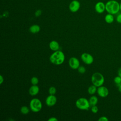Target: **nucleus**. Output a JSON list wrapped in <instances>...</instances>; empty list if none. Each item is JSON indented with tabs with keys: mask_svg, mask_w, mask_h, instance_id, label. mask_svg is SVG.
Masks as SVG:
<instances>
[{
	"mask_svg": "<svg viewBox=\"0 0 121 121\" xmlns=\"http://www.w3.org/2000/svg\"><path fill=\"white\" fill-rule=\"evenodd\" d=\"M98 121H108V119L107 117L105 116H103L100 117L98 119Z\"/></svg>",
	"mask_w": 121,
	"mask_h": 121,
	"instance_id": "b1692460",
	"label": "nucleus"
},
{
	"mask_svg": "<svg viewBox=\"0 0 121 121\" xmlns=\"http://www.w3.org/2000/svg\"><path fill=\"white\" fill-rule=\"evenodd\" d=\"M57 92V90L55 87L52 86L51 87H50V88H49V90H48V92L49 93L50 95H54Z\"/></svg>",
	"mask_w": 121,
	"mask_h": 121,
	"instance_id": "6ab92c4d",
	"label": "nucleus"
},
{
	"mask_svg": "<svg viewBox=\"0 0 121 121\" xmlns=\"http://www.w3.org/2000/svg\"><path fill=\"white\" fill-rule=\"evenodd\" d=\"M76 106L81 110H88L90 107L89 101L85 97L78 99L75 102Z\"/></svg>",
	"mask_w": 121,
	"mask_h": 121,
	"instance_id": "20e7f679",
	"label": "nucleus"
},
{
	"mask_svg": "<svg viewBox=\"0 0 121 121\" xmlns=\"http://www.w3.org/2000/svg\"><path fill=\"white\" fill-rule=\"evenodd\" d=\"M78 72L81 74H84L86 71V69L85 67L83 66H80L78 69Z\"/></svg>",
	"mask_w": 121,
	"mask_h": 121,
	"instance_id": "412c9836",
	"label": "nucleus"
},
{
	"mask_svg": "<svg viewBox=\"0 0 121 121\" xmlns=\"http://www.w3.org/2000/svg\"><path fill=\"white\" fill-rule=\"evenodd\" d=\"M48 121H58V120L57 118H56L55 117H50V118H49Z\"/></svg>",
	"mask_w": 121,
	"mask_h": 121,
	"instance_id": "bb28decb",
	"label": "nucleus"
},
{
	"mask_svg": "<svg viewBox=\"0 0 121 121\" xmlns=\"http://www.w3.org/2000/svg\"><path fill=\"white\" fill-rule=\"evenodd\" d=\"M88 101L90 104V106H93L97 104L98 102V99L97 96L95 95H92L89 98Z\"/></svg>",
	"mask_w": 121,
	"mask_h": 121,
	"instance_id": "dca6fc26",
	"label": "nucleus"
},
{
	"mask_svg": "<svg viewBox=\"0 0 121 121\" xmlns=\"http://www.w3.org/2000/svg\"><path fill=\"white\" fill-rule=\"evenodd\" d=\"M4 82V77L2 76V75H0V84L1 85L3 82Z\"/></svg>",
	"mask_w": 121,
	"mask_h": 121,
	"instance_id": "cd10ccee",
	"label": "nucleus"
},
{
	"mask_svg": "<svg viewBox=\"0 0 121 121\" xmlns=\"http://www.w3.org/2000/svg\"><path fill=\"white\" fill-rule=\"evenodd\" d=\"M30 109L26 106H25V105L22 106L20 108V112L24 115L27 114L30 112Z\"/></svg>",
	"mask_w": 121,
	"mask_h": 121,
	"instance_id": "a211bd4d",
	"label": "nucleus"
},
{
	"mask_svg": "<svg viewBox=\"0 0 121 121\" xmlns=\"http://www.w3.org/2000/svg\"><path fill=\"white\" fill-rule=\"evenodd\" d=\"M114 17L113 15L108 13L106 14L104 17V20L108 24H111L114 21Z\"/></svg>",
	"mask_w": 121,
	"mask_h": 121,
	"instance_id": "2eb2a0df",
	"label": "nucleus"
},
{
	"mask_svg": "<svg viewBox=\"0 0 121 121\" xmlns=\"http://www.w3.org/2000/svg\"><path fill=\"white\" fill-rule=\"evenodd\" d=\"M97 87L92 84V85L90 86L87 89L88 93L91 95H94L97 92Z\"/></svg>",
	"mask_w": 121,
	"mask_h": 121,
	"instance_id": "f3484780",
	"label": "nucleus"
},
{
	"mask_svg": "<svg viewBox=\"0 0 121 121\" xmlns=\"http://www.w3.org/2000/svg\"><path fill=\"white\" fill-rule=\"evenodd\" d=\"M116 21L120 24H121V13L119 14L116 18Z\"/></svg>",
	"mask_w": 121,
	"mask_h": 121,
	"instance_id": "393cba45",
	"label": "nucleus"
},
{
	"mask_svg": "<svg viewBox=\"0 0 121 121\" xmlns=\"http://www.w3.org/2000/svg\"><path fill=\"white\" fill-rule=\"evenodd\" d=\"M69 65L71 69H78V68L80 66V62L78 58L75 57H72L69 59Z\"/></svg>",
	"mask_w": 121,
	"mask_h": 121,
	"instance_id": "0eeeda50",
	"label": "nucleus"
},
{
	"mask_svg": "<svg viewBox=\"0 0 121 121\" xmlns=\"http://www.w3.org/2000/svg\"><path fill=\"white\" fill-rule=\"evenodd\" d=\"M41 14H42V10H40V9H38V10H37L35 11V16L36 17H39Z\"/></svg>",
	"mask_w": 121,
	"mask_h": 121,
	"instance_id": "a878e982",
	"label": "nucleus"
},
{
	"mask_svg": "<svg viewBox=\"0 0 121 121\" xmlns=\"http://www.w3.org/2000/svg\"><path fill=\"white\" fill-rule=\"evenodd\" d=\"M91 82L93 85L96 87L103 86L104 82V76L100 72H95L91 76Z\"/></svg>",
	"mask_w": 121,
	"mask_h": 121,
	"instance_id": "7ed1b4c3",
	"label": "nucleus"
},
{
	"mask_svg": "<svg viewBox=\"0 0 121 121\" xmlns=\"http://www.w3.org/2000/svg\"><path fill=\"white\" fill-rule=\"evenodd\" d=\"M105 10L112 15L117 14L120 11V3L115 0H110L105 3Z\"/></svg>",
	"mask_w": 121,
	"mask_h": 121,
	"instance_id": "f03ea898",
	"label": "nucleus"
},
{
	"mask_svg": "<svg viewBox=\"0 0 121 121\" xmlns=\"http://www.w3.org/2000/svg\"><path fill=\"white\" fill-rule=\"evenodd\" d=\"M29 107L31 111L34 112H37L42 110L43 105L40 100L37 98H34L31 100L29 103Z\"/></svg>",
	"mask_w": 121,
	"mask_h": 121,
	"instance_id": "39448f33",
	"label": "nucleus"
},
{
	"mask_svg": "<svg viewBox=\"0 0 121 121\" xmlns=\"http://www.w3.org/2000/svg\"><path fill=\"white\" fill-rule=\"evenodd\" d=\"M39 82V79L36 77H33L31 79V83L33 85H37Z\"/></svg>",
	"mask_w": 121,
	"mask_h": 121,
	"instance_id": "aec40b11",
	"label": "nucleus"
},
{
	"mask_svg": "<svg viewBox=\"0 0 121 121\" xmlns=\"http://www.w3.org/2000/svg\"><path fill=\"white\" fill-rule=\"evenodd\" d=\"M113 81L114 83L117 85L121 83V77L119 76L118 75L115 77L113 79Z\"/></svg>",
	"mask_w": 121,
	"mask_h": 121,
	"instance_id": "4be33fe9",
	"label": "nucleus"
},
{
	"mask_svg": "<svg viewBox=\"0 0 121 121\" xmlns=\"http://www.w3.org/2000/svg\"><path fill=\"white\" fill-rule=\"evenodd\" d=\"M81 59L84 63L87 65L91 64L94 60L93 56L90 53L87 52H84L81 54Z\"/></svg>",
	"mask_w": 121,
	"mask_h": 121,
	"instance_id": "423d86ee",
	"label": "nucleus"
},
{
	"mask_svg": "<svg viewBox=\"0 0 121 121\" xmlns=\"http://www.w3.org/2000/svg\"><path fill=\"white\" fill-rule=\"evenodd\" d=\"M64 53L60 50L54 52L50 56L49 60L52 63L56 65L62 64L65 60Z\"/></svg>",
	"mask_w": 121,
	"mask_h": 121,
	"instance_id": "f257e3e1",
	"label": "nucleus"
},
{
	"mask_svg": "<svg viewBox=\"0 0 121 121\" xmlns=\"http://www.w3.org/2000/svg\"><path fill=\"white\" fill-rule=\"evenodd\" d=\"M40 26L36 24L31 26L29 28L30 32L32 34H36L38 33L40 31Z\"/></svg>",
	"mask_w": 121,
	"mask_h": 121,
	"instance_id": "4468645a",
	"label": "nucleus"
},
{
	"mask_svg": "<svg viewBox=\"0 0 121 121\" xmlns=\"http://www.w3.org/2000/svg\"><path fill=\"white\" fill-rule=\"evenodd\" d=\"M95 9L97 13L99 14L103 13L105 10V4L103 2L99 1L95 4Z\"/></svg>",
	"mask_w": 121,
	"mask_h": 121,
	"instance_id": "9b49d317",
	"label": "nucleus"
},
{
	"mask_svg": "<svg viewBox=\"0 0 121 121\" xmlns=\"http://www.w3.org/2000/svg\"><path fill=\"white\" fill-rule=\"evenodd\" d=\"M120 11H121V2L120 3Z\"/></svg>",
	"mask_w": 121,
	"mask_h": 121,
	"instance_id": "7c9ffc66",
	"label": "nucleus"
},
{
	"mask_svg": "<svg viewBox=\"0 0 121 121\" xmlns=\"http://www.w3.org/2000/svg\"><path fill=\"white\" fill-rule=\"evenodd\" d=\"M91 111L93 113H96L98 112V108L96 105L91 106Z\"/></svg>",
	"mask_w": 121,
	"mask_h": 121,
	"instance_id": "5701e85b",
	"label": "nucleus"
},
{
	"mask_svg": "<svg viewBox=\"0 0 121 121\" xmlns=\"http://www.w3.org/2000/svg\"><path fill=\"white\" fill-rule=\"evenodd\" d=\"M118 75L121 77V67L118 70Z\"/></svg>",
	"mask_w": 121,
	"mask_h": 121,
	"instance_id": "c756f323",
	"label": "nucleus"
},
{
	"mask_svg": "<svg viewBox=\"0 0 121 121\" xmlns=\"http://www.w3.org/2000/svg\"><path fill=\"white\" fill-rule=\"evenodd\" d=\"M117 86V88L118 89V91L120 92H121V83H120L119 84H118L116 85Z\"/></svg>",
	"mask_w": 121,
	"mask_h": 121,
	"instance_id": "c85d7f7f",
	"label": "nucleus"
},
{
	"mask_svg": "<svg viewBox=\"0 0 121 121\" xmlns=\"http://www.w3.org/2000/svg\"><path fill=\"white\" fill-rule=\"evenodd\" d=\"M39 87L37 85H33L30 87L28 90V93L30 95L35 96L39 92Z\"/></svg>",
	"mask_w": 121,
	"mask_h": 121,
	"instance_id": "f8f14e48",
	"label": "nucleus"
},
{
	"mask_svg": "<svg viewBox=\"0 0 121 121\" xmlns=\"http://www.w3.org/2000/svg\"><path fill=\"white\" fill-rule=\"evenodd\" d=\"M97 93L98 95L101 97H105L109 95V90L105 86H101L98 87L97 89Z\"/></svg>",
	"mask_w": 121,
	"mask_h": 121,
	"instance_id": "6e6552de",
	"label": "nucleus"
},
{
	"mask_svg": "<svg viewBox=\"0 0 121 121\" xmlns=\"http://www.w3.org/2000/svg\"><path fill=\"white\" fill-rule=\"evenodd\" d=\"M49 46L50 49L52 51H56L59 50L60 45L59 43L55 40H52L49 43Z\"/></svg>",
	"mask_w": 121,
	"mask_h": 121,
	"instance_id": "ddd939ff",
	"label": "nucleus"
},
{
	"mask_svg": "<svg viewBox=\"0 0 121 121\" xmlns=\"http://www.w3.org/2000/svg\"><path fill=\"white\" fill-rule=\"evenodd\" d=\"M80 2L77 0H72L69 5V9L72 12H76L80 9Z\"/></svg>",
	"mask_w": 121,
	"mask_h": 121,
	"instance_id": "1a4fd4ad",
	"label": "nucleus"
},
{
	"mask_svg": "<svg viewBox=\"0 0 121 121\" xmlns=\"http://www.w3.org/2000/svg\"><path fill=\"white\" fill-rule=\"evenodd\" d=\"M57 99L55 95H50L45 99V104L49 107L54 106L57 103Z\"/></svg>",
	"mask_w": 121,
	"mask_h": 121,
	"instance_id": "9d476101",
	"label": "nucleus"
}]
</instances>
